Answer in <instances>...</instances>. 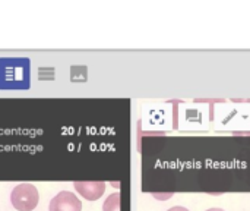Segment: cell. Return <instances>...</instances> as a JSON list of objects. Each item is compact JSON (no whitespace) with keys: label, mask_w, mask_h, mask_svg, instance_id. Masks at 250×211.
I'll return each instance as SVG.
<instances>
[{"label":"cell","mask_w":250,"mask_h":211,"mask_svg":"<svg viewBox=\"0 0 250 211\" xmlns=\"http://www.w3.org/2000/svg\"><path fill=\"white\" fill-rule=\"evenodd\" d=\"M31 60L28 57L0 59V90H29Z\"/></svg>","instance_id":"obj_1"},{"label":"cell","mask_w":250,"mask_h":211,"mask_svg":"<svg viewBox=\"0 0 250 211\" xmlns=\"http://www.w3.org/2000/svg\"><path fill=\"white\" fill-rule=\"evenodd\" d=\"M12 206L18 211H32L40 201L38 189L31 184H19L10 194Z\"/></svg>","instance_id":"obj_2"},{"label":"cell","mask_w":250,"mask_h":211,"mask_svg":"<svg viewBox=\"0 0 250 211\" xmlns=\"http://www.w3.org/2000/svg\"><path fill=\"white\" fill-rule=\"evenodd\" d=\"M50 211H82V203L75 194L62 191L50 201Z\"/></svg>","instance_id":"obj_3"},{"label":"cell","mask_w":250,"mask_h":211,"mask_svg":"<svg viewBox=\"0 0 250 211\" xmlns=\"http://www.w3.org/2000/svg\"><path fill=\"white\" fill-rule=\"evenodd\" d=\"M75 189L88 201H97L105 191L104 182H75Z\"/></svg>","instance_id":"obj_4"},{"label":"cell","mask_w":250,"mask_h":211,"mask_svg":"<svg viewBox=\"0 0 250 211\" xmlns=\"http://www.w3.org/2000/svg\"><path fill=\"white\" fill-rule=\"evenodd\" d=\"M103 211H120V194L114 192L103 204Z\"/></svg>","instance_id":"obj_5"},{"label":"cell","mask_w":250,"mask_h":211,"mask_svg":"<svg viewBox=\"0 0 250 211\" xmlns=\"http://www.w3.org/2000/svg\"><path fill=\"white\" fill-rule=\"evenodd\" d=\"M167 211H189L188 209H185V207H180V206H177V207H171L170 210Z\"/></svg>","instance_id":"obj_6"},{"label":"cell","mask_w":250,"mask_h":211,"mask_svg":"<svg viewBox=\"0 0 250 211\" xmlns=\"http://www.w3.org/2000/svg\"><path fill=\"white\" fill-rule=\"evenodd\" d=\"M207 211H224L223 209H209V210H207Z\"/></svg>","instance_id":"obj_7"}]
</instances>
